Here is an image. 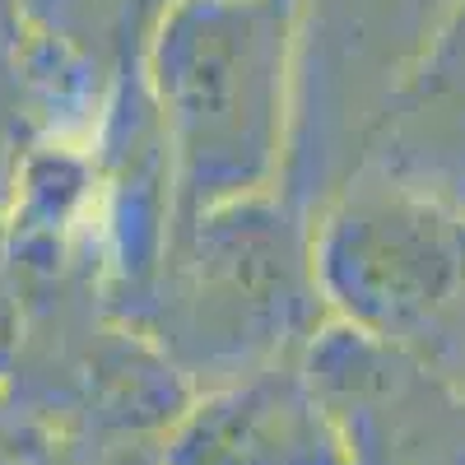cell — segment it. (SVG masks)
<instances>
[{
  "instance_id": "6da1fadb",
  "label": "cell",
  "mask_w": 465,
  "mask_h": 465,
  "mask_svg": "<svg viewBox=\"0 0 465 465\" xmlns=\"http://www.w3.org/2000/svg\"><path fill=\"white\" fill-rule=\"evenodd\" d=\"M326 322L312 214L284 191L182 214L131 317L173 368L219 381L307 354Z\"/></svg>"
},
{
  "instance_id": "7a4b0ae2",
  "label": "cell",
  "mask_w": 465,
  "mask_h": 465,
  "mask_svg": "<svg viewBox=\"0 0 465 465\" xmlns=\"http://www.w3.org/2000/svg\"><path fill=\"white\" fill-rule=\"evenodd\" d=\"M140 70L168 135L177 219L284 186L293 0H168Z\"/></svg>"
},
{
  "instance_id": "3957f363",
  "label": "cell",
  "mask_w": 465,
  "mask_h": 465,
  "mask_svg": "<svg viewBox=\"0 0 465 465\" xmlns=\"http://www.w3.org/2000/svg\"><path fill=\"white\" fill-rule=\"evenodd\" d=\"M331 317L465 386V210L359 168L312 219Z\"/></svg>"
},
{
  "instance_id": "277c9868",
  "label": "cell",
  "mask_w": 465,
  "mask_h": 465,
  "mask_svg": "<svg viewBox=\"0 0 465 465\" xmlns=\"http://www.w3.org/2000/svg\"><path fill=\"white\" fill-rule=\"evenodd\" d=\"M460 0H293V112L284 196L312 214L368 163L391 103Z\"/></svg>"
},
{
  "instance_id": "5b68a950",
  "label": "cell",
  "mask_w": 465,
  "mask_h": 465,
  "mask_svg": "<svg viewBox=\"0 0 465 465\" xmlns=\"http://www.w3.org/2000/svg\"><path fill=\"white\" fill-rule=\"evenodd\" d=\"M335 419L307 363H275L223 391L196 414L177 465H340Z\"/></svg>"
},
{
  "instance_id": "8992f818",
  "label": "cell",
  "mask_w": 465,
  "mask_h": 465,
  "mask_svg": "<svg viewBox=\"0 0 465 465\" xmlns=\"http://www.w3.org/2000/svg\"><path fill=\"white\" fill-rule=\"evenodd\" d=\"M168 0H19V37L47 43L103 80L140 65Z\"/></svg>"
},
{
  "instance_id": "52a82bcc",
  "label": "cell",
  "mask_w": 465,
  "mask_h": 465,
  "mask_svg": "<svg viewBox=\"0 0 465 465\" xmlns=\"http://www.w3.org/2000/svg\"><path fill=\"white\" fill-rule=\"evenodd\" d=\"M47 140H70L56 122L52 103L43 89L33 84V74L24 70L15 37L0 43V228L10 219V205L19 196V182L33 163V153Z\"/></svg>"
},
{
  "instance_id": "ba28073f",
  "label": "cell",
  "mask_w": 465,
  "mask_h": 465,
  "mask_svg": "<svg viewBox=\"0 0 465 465\" xmlns=\"http://www.w3.org/2000/svg\"><path fill=\"white\" fill-rule=\"evenodd\" d=\"M19 326H24V307H19V284L10 275L5 247H0V359L19 344Z\"/></svg>"
},
{
  "instance_id": "9c48e42d",
  "label": "cell",
  "mask_w": 465,
  "mask_h": 465,
  "mask_svg": "<svg viewBox=\"0 0 465 465\" xmlns=\"http://www.w3.org/2000/svg\"><path fill=\"white\" fill-rule=\"evenodd\" d=\"M0 33H19V0H0Z\"/></svg>"
},
{
  "instance_id": "30bf717a",
  "label": "cell",
  "mask_w": 465,
  "mask_h": 465,
  "mask_svg": "<svg viewBox=\"0 0 465 465\" xmlns=\"http://www.w3.org/2000/svg\"><path fill=\"white\" fill-rule=\"evenodd\" d=\"M5 37H10V33H0V43H5Z\"/></svg>"
}]
</instances>
